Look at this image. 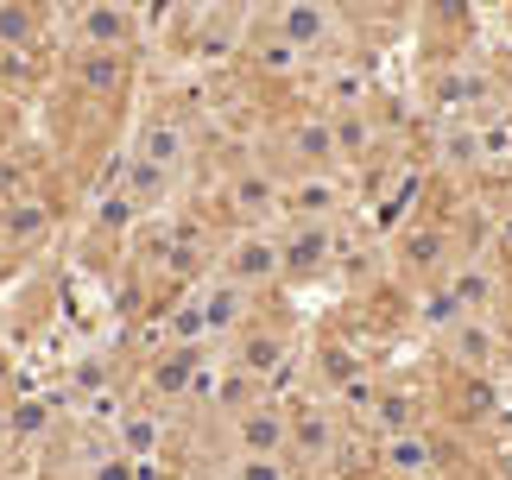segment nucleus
<instances>
[{
	"label": "nucleus",
	"mask_w": 512,
	"mask_h": 480,
	"mask_svg": "<svg viewBox=\"0 0 512 480\" xmlns=\"http://www.w3.org/2000/svg\"><path fill=\"white\" fill-rule=\"evenodd\" d=\"M253 323H260V291L234 285V278L209 272L203 285H196V297L184 304V316H177L171 335H209V342H234V335H247Z\"/></svg>",
	"instance_id": "obj_1"
},
{
	"label": "nucleus",
	"mask_w": 512,
	"mask_h": 480,
	"mask_svg": "<svg viewBox=\"0 0 512 480\" xmlns=\"http://www.w3.org/2000/svg\"><path fill=\"white\" fill-rule=\"evenodd\" d=\"M279 152L291 177H329L342 165V146H336V114L329 108H310V114H291L285 133H279Z\"/></svg>",
	"instance_id": "obj_2"
},
{
	"label": "nucleus",
	"mask_w": 512,
	"mask_h": 480,
	"mask_svg": "<svg viewBox=\"0 0 512 480\" xmlns=\"http://www.w3.org/2000/svg\"><path fill=\"white\" fill-rule=\"evenodd\" d=\"M228 455H291V405L285 398H253L228 417Z\"/></svg>",
	"instance_id": "obj_3"
},
{
	"label": "nucleus",
	"mask_w": 512,
	"mask_h": 480,
	"mask_svg": "<svg viewBox=\"0 0 512 480\" xmlns=\"http://www.w3.org/2000/svg\"><path fill=\"white\" fill-rule=\"evenodd\" d=\"M215 272L234 278V285H247V291L279 285V278H285L279 234H266V228H241V234H228V240H222V266H215Z\"/></svg>",
	"instance_id": "obj_4"
},
{
	"label": "nucleus",
	"mask_w": 512,
	"mask_h": 480,
	"mask_svg": "<svg viewBox=\"0 0 512 480\" xmlns=\"http://www.w3.org/2000/svg\"><path fill=\"white\" fill-rule=\"evenodd\" d=\"M266 26L279 32L298 57H336L342 38H348V19L336 7H272Z\"/></svg>",
	"instance_id": "obj_5"
},
{
	"label": "nucleus",
	"mask_w": 512,
	"mask_h": 480,
	"mask_svg": "<svg viewBox=\"0 0 512 480\" xmlns=\"http://www.w3.org/2000/svg\"><path fill=\"white\" fill-rule=\"evenodd\" d=\"M222 209L234 215V234H241V228H266L272 215L285 209V177H272L266 165H241L222 184Z\"/></svg>",
	"instance_id": "obj_6"
},
{
	"label": "nucleus",
	"mask_w": 512,
	"mask_h": 480,
	"mask_svg": "<svg viewBox=\"0 0 512 480\" xmlns=\"http://www.w3.org/2000/svg\"><path fill=\"white\" fill-rule=\"evenodd\" d=\"M342 455V411L336 405H291V462L298 468H323Z\"/></svg>",
	"instance_id": "obj_7"
},
{
	"label": "nucleus",
	"mask_w": 512,
	"mask_h": 480,
	"mask_svg": "<svg viewBox=\"0 0 512 480\" xmlns=\"http://www.w3.org/2000/svg\"><path fill=\"white\" fill-rule=\"evenodd\" d=\"M70 45L76 51H121V57H133V45H140V13L133 7H76L70 13Z\"/></svg>",
	"instance_id": "obj_8"
},
{
	"label": "nucleus",
	"mask_w": 512,
	"mask_h": 480,
	"mask_svg": "<svg viewBox=\"0 0 512 480\" xmlns=\"http://www.w3.org/2000/svg\"><path fill=\"white\" fill-rule=\"evenodd\" d=\"M285 253V285H310L336 266V222H291V234H279Z\"/></svg>",
	"instance_id": "obj_9"
},
{
	"label": "nucleus",
	"mask_w": 512,
	"mask_h": 480,
	"mask_svg": "<svg viewBox=\"0 0 512 480\" xmlns=\"http://www.w3.org/2000/svg\"><path fill=\"white\" fill-rule=\"evenodd\" d=\"M127 158H140V165H152V171H165V177H177L196 158V146H190V127L177 114H146L140 120V133H133V152Z\"/></svg>",
	"instance_id": "obj_10"
},
{
	"label": "nucleus",
	"mask_w": 512,
	"mask_h": 480,
	"mask_svg": "<svg viewBox=\"0 0 512 480\" xmlns=\"http://www.w3.org/2000/svg\"><path fill=\"white\" fill-rule=\"evenodd\" d=\"M64 76H70V89L89 95V102H121V95L133 89V57H121V51H76Z\"/></svg>",
	"instance_id": "obj_11"
},
{
	"label": "nucleus",
	"mask_w": 512,
	"mask_h": 480,
	"mask_svg": "<svg viewBox=\"0 0 512 480\" xmlns=\"http://www.w3.org/2000/svg\"><path fill=\"white\" fill-rule=\"evenodd\" d=\"M285 360H291V342H285L279 329H266V323H253L247 335H234V342H228V367L247 373L253 386H266V379L279 373Z\"/></svg>",
	"instance_id": "obj_12"
},
{
	"label": "nucleus",
	"mask_w": 512,
	"mask_h": 480,
	"mask_svg": "<svg viewBox=\"0 0 512 480\" xmlns=\"http://www.w3.org/2000/svg\"><path fill=\"white\" fill-rule=\"evenodd\" d=\"M443 348L449 360H456L462 373H487L500 360V329H494V316H456V323L443 329Z\"/></svg>",
	"instance_id": "obj_13"
},
{
	"label": "nucleus",
	"mask_w": 512,
	"mask_h": 480,
	"mask_svg": "<svg viewBox=\"0 0 512 480\" xmlns=\"http://www.w3.org/2000/svg\"><path fill=\"white\" fill-rule=\"evenodd\" d=\"M437 436L430 430H399V436H380V468L386 480H430L437 474Z\"/></svg>",
	"instance_id": "obj_14"
},
{
	"label": "nucleus",
	"mask_w": 512,
	"mask_h": 480,
	"mask_svg": "<svg viewBox=\"0 0 512 480\" xmlns=\"http://www.w3.org/2000/svg\"><path fill=\"white\" fill-rule=\"evenodd\" d=\"M399 259H405L418 278H430V285H437V278L456 266V259H449V228H443V222H411L405 240H399Z\"/></svg>",
	"instance_id": "obj_15"
},
{
	"label": "nucleus",
	"mask_w": 512,
	"mask_h": 480,
	"mask_svg": "<svg viewBox=\"0 0 512 480\" xmlns=\"http://www.w3.org/2000/svg\"><path fill=\"white\" fill-rule=\"evenodd\" d=\"M285 209L298 215V222H336V209H342L336 177H291V184H285Z\"/></svg>",
	"instance_id": "obj_16"
},
{
	"label": "nucleus",
	"mask_w": 512,
	"mask_h": 480,
	"mask_svg": "<svg viewBox=\"0 0 512 480\" xmlns=\"http://www.w3.org/2000/svg\"><path fill=\"white\" fill-rule=\"evenodd\" d=\"M494 411H500V398L487 386V373H462L456 392H449V417L456 424H494Z\"/></svg>",
	"instance_id": "obj_17"
},
{
	"label": "nucleus",
	"mask_w": 512,
	"mask_h": 480,
	"mask_svg": "<svg viewBox=\"0 0 512 480\" xmlns=\"http://www.w3.org/2000/svg\"><path fill=\"white\" fill-rule=\"evenodd\" d=\"M45 228H51V209L45 203H32V196H7V203H0V234H7L13 247H32Z\"/></svg>",
	"instance_id": "obj_18"
},
{
	"label": "nucleus",
	"mask_w": 512,
	"mask_h": 480,
	"mask_svg": "<svg viewBox=\"0 0 512 480\" xmlns=\"http://www.w3.org/2000/svg\"><path fill=\"white\" fill-rule=\"evenodd\" d=\"M228 480H304V468L291 455H228Z\"/></svg>",
	"instance_id": "obj_19"
},
{
	"label": "nucleus",
	"mask_w": 512,
	"mask_h": 480,
	"mask_svg": "<svg viewBox=\"0 0 512 480\" xmlns=\"http://www.w3.org/2000/svg\"><path fill=\"white\" fill-rule=\"evenodd\" d=\"M38 32H45V13L38 7H0V45L13 57H26L38 45Z\"/></svg>",
	"instance_id": "obj_20"
},
{
	"label": "nucleus",
	"mask_w": 512,
	"mask_h": 480,
	"mask_svg": "<svg viewBox=\"0 0 512 480\" xmlns=\"http://www.w3.org/2000/svg\"><path fill=\"white\" fill-rule=\"evenodd\" d=\"M121 449L133 455V462H152V449H159V417H152V411H127Z\"/></svg>",
	"instance_id": "obj_21"
},
{
	"label": "nucleus",
	"mask_w": 512,
	"mask_h": 480,
	"mask_svg": "<svg viewBox=\"0 0 512 480\" xmlns=\"http://www.w3.org/2000/svg\"><path fill=\"white\" fill-rule=\"evenodd\" d=\"M83 480H140V462H133L121 443H108V449H95L83 462Z\"/></svg>",
	"instance_id": "obj_22"
},
{
	"label": "nucleus",
	"mask_w": 512,
	"mask_h": 480,
	"mask_svg": "<svg viewBox=\"0 0 512 480\" xmlns=\"http://www.w3.org/2000/svg\"><path fill=\"white\" fill-rule=\"evenodd\" d=\"M506 304H512V272H506Z\"/></svg>",
	"instance_id": "obj_23"
},
{
	"label": "nucleus",
	"mask_w": 512,
	"mask_h": 480,
	"mask_svg": "<svg viewBox=\"0 0 512 480\" xmlns=\"http://www.w3.org/2000/svg\"><path fill=\"white\" fill-rule=\"evenodd\" d=\"M506 32H512V7H506Z\"/></svg>",
	"instance_id": "obj_24"
},
{
	"label": "nucleus",
	"mask_w": 512,
	"mask_h": 480,
	"mask_svg": "<svg viewBox=\"0 0 512 480\" xmlns=\"http://www.w3.org/2000/svg\"><path fill=\"white\" fill-rule=\"evenodd\" d=\"M215 480H228V474H215Z\"/></svg>",
	"instance_id": "obj_25"
}]
</instances>
